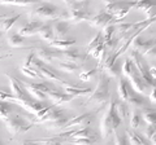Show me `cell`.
Listing matches in <instances>:
<instances>
[{"instance_id": "obj_36", "label": "cell", "mask_w": 156, "mask_h": 145, "mask_svg": "<svg viewBox=\"0 0 156 145\" xmlns=\"http://www.w3.org/2000/svg\"><path fill=\"white\" fill-rule=\"evenodd\" d=\"M103 72L108 76V78H117L120 75V65L119 62H115L113 65H111L107 69H103Z\"/></svg>"}, {"instance_id": "obj_31", "label": "cell", "mask_w": 156, "mask_h": 145, "mask_svg": "<svg viewBox=\"0 0 156 145\" xmlns=\"http://www.w3.org/2000/svg\"><path fill=\"white\" fill-rule=\"evenodd\" d=\"M8 44L11 47H22L23 44H25V38L18 35V34H12V35L8 36Z\"/></svg>"}, {"instance_id": "obj_18", "label": "cell", "mask_w": 156, "mask_h": 145, "mask_svg": "<svg viewBox=\"0 0 156 145\" xmlns=\"http://www.w3.org/2000/svg\"><path fill=\"white\" fill-rule=\"evenodd\" d=\"M126 139H128L129 145H151L142 135H139L138 132L133 131V130L126 131Z\"/></svg>"}, {"instance_id": "obj_37", "label": "cell", "mask_w": 156, "mask_h": 145, "mask_svg": "<svg viewBox=\"0 0 156 145\" xmlns=\"http://www.w3.org/2000/svg\"><path fill=\"white\" fill-rule=\"evenodd\" d=\"M11 117V106L8 103H4V101H0V119L7 120Z\"/></svg>"}, {"instance_id": "obj_27", "label": "cell", "mask_w": 156, "mask_h": 145, "mask_svg": "<svg viewBox=\"0 0 156 145\" xmlns=\"http://www.w3.org/2000/svg\"><path fill=\"white\" fill-rule=\"evenodd\" d=\"M134 8L138 9V11H140V12H143V13H147V14H148V18L155 17V16H151V11H154V9H155V3H150V2H138V3H135Z\"/></svg>"}, {"instance_id": "obj_11", "label": "cell", "mask_w": 156, "mask_h": 145, "mask_svg": "<svg viewBox=\"0 0 156 145\" xmlns=\"http://www.w3.org/2000/svg\"><path fill=\"white\" fill-rule=\"evenodd\" d=\"M89 23L95 29H104L105 26H108L109 23H113V17L109 16V14L105 12H101L99 14H96V16L91 17Z\"/></svg>"}, {"instance_id": "obj_19", "label": "cell", "mask_w": 156, "mask_h": 145, "mask_svg": "<svg viewBox=\"0 0 156 145\" xmlns=\"http://www.w3.org/2000/svg\"><path fill=\"white\" fill-rule=\"evenodd\" d=\"M76 44V39H66V38H61V39H57V38H53V40L50 43V46L52 48H56V49H61V51H66L69 49L72 46Z\"/></svg>"}, {"instance_id": "obj_30", "label": "cell", "mask_w": 156, "mask_h": 145, "mask_svg": "<svg viewBox=\"0 0 156 145\" xmlns=\"http://www.w3.org/2000/svg\"><path fill=\"white\" fill-rule=\"evenodd\" d=\"M144 99L140 95H138V93H135L134 91H131V93L129 95V99H128V101H126V104H130V105H134V106H143L144 105Z\"/></svg>"}, {"instance_id": "obj_14", "label": "cell", "mask_w": 156, "mask_h": 145, "mask_svg": "<svg viewBox=\"0 0 156 145\" xmlns=\"http://www.w3.org/2000/svg\"><path fill=\"white\" fill-rule=\"evenodd\" d=\"M43 25L42 21H38V20H33L30 21L29 23H26V25H23L21 29L18 30V35L21 36H30V35H34V34H37L38 30L41 29V26Z\"/></svg>"}, {"instance_id": "obj_24", "label": "cell", "mask_w": 156, "mask_h": 145, "mask_svg": "<svg viewBox=\"0 0 156 145\" xmlns=\"http://www.w3.org/2000/svg\"><path fill=\"white\" fill-rule=\"evenodd\" d=\"M142 118L146 123L148 126H155L156 123V113H155V109H151V108H143L142 112Z\"/></svg>"}, {"instance_id": "obj_42", "label": "cell", "mask_w": 156, "mask_h": 145, "mask_svg": "<svg viewBox=\"0 0 156 145\" xmlns=\"http://www.w3.org/2000/svg\"><path fill=\"white\" fill-rule=\"evenodd\" d=\"M96 71H98V69H91V70H89V71L81 72V74H80V79H81V80H83V82L90 80L92 76L96 74Z\"/></svg>"}, {"instance_id": "obj_35", "label": "cell", "mask_w": 156, "mask_h": 145, "mask_svg": "<svg viewBox=\"0 0 156 145\" xmlns=\"http://www.w3.org/2000/svg\"><path fill=\"white\" fill-rule=\"evenodd\" d=\"M29 86H30L31 88L39 91V92L44 93V95H47L48 92H51V91L55 89L52 86H50L48 83H44V82H43V83H29Z\"/></svg>"}, {"instance_id": "obj_41", "label": "cell", "mask_w": 156, "mask_h": 145, "mask_svg": "<svg viewBox=\"0 0 156 145\" xmlns=\"http://www.w3.org/2000/svg\"><path fill=\"white\" fill-rule=\"evenodd\" d=\"M66 122H68V119L66 118H64V117H61L60 119H57V120H55V122H51L50 124L47 126L48 128H64L65 127V124H66Z\"/></svg>"}, {"instance_id": "obj_15", "label": "cell", "mask_w": 156, "mask_h": 145, "mask_svg": "<svg viewBox=\"0 0 156 145\" xmlns=\"http://www.w3.org/2000/svg\"><path fill=\"white\" fill-rule=\"evenodd\" d=\"M47 99H50L52 101L53 106H57V105H62V104H66L69 103V101H72L74 97H72V96H68L65 93H61V92H57L56 89L51 91V92H48L46 95Z\"/></svg>"}, {"instance_id": "obj_17", "label": "cell", "mask_w": 156, "mask_h": 145, "mask_svg": "<svg viewBox=\"0 0 156 145\" xmlns=\"http://www.w3.org/2000/svg\"><path fill=\"white\" fill-rule=\"evenodd\" d=\"M92 89L94 88H81V87H76V86H70L69 83L64 84V91H65V95L68 96H72V97H76V96H86V95H91Z\"/></svg>"}, {"instance_id": "obj_9", "label": "cell", "mask_w": 156, "mask_h": 145, "mask_svg": "<svg viewBox=\"0 0 156 145\" xmlns=\"http://www.w3.org/2000/svg\"><path fill=\"white\" fill-rule=\"evenodd\" d=\"M94 113H85V114H81L78 117L72 118L70 120H68L66 124H65V130H76V128H82V127H87V124H90V118Z\"/></svg>"}, {"instance_id": "obj_22", "label": "cell", "mask_w": 156, "mask_h": 145, "mask_svg": "<svg viewBox=\"0 0 156 145\" xmlns=\"http://www.w3.org/2000/svg\"><path fill=\"white\" fill-rule=\"evenodd\" d=\"M115 110H116V114L121 120H125L129 118V114H130V108L126 103H122V101H117L116 100V104H115Z\"/></svg>"}, {"instance_id": "obj_16", "label": "cell", "mask_w": 156, "mask_h": 145, "mask_svg": "<svg viewBox=\"0 0 156 145\" xmlns=\"http://www.w3.org/2000/svg\"><path fill=\"white\" fill-rule=\"evenodd\" d=\"M131 91L133 89H131L128 79H125L124 76H121L120 80H119V86H117V93H119V97L121 99L122 103H126V101H128Z\"/></svg>"}, {"instance_id": "obj_20", "label": "cell", "mask_w": 156, "mask_h": 145, "mask_svg": "<svg viewBox=\"0 0 156 145\" xmlns=\"http://www.w3.org/2000/svg\"><path fill=\"white\" fill-rule=\"evenodd\" d=\"M68 29H69V23L65 22V21H56L52 26V30H53V36L57 38V39H61L64 38L68 32Z\"/></svg>"}, {"instance_id": "obj_50", "label": "cell", "mask_w": 156, "mask_h": 145, "mask_svg": "<svg viewBox=\"0 0 156 145\" xmlns=\"http://www.w3.org/2000/svg\"><path fill=\"white\" fill-rule=\"evenodd\" d=\"M0 38H2V32H0Z\"/></svg>"}, {"instance_id": "obj_13", "label": "cell", "mask_w": 156, "mask_h": 145, "mask_svg": "<svg viewBox=\"0 0 156 145\" xmlns=\"http://www.w3.org/2000/svg\"><path fill=\"white\" fill-rule=\"evenodd\" d=\"M35 57L39 60V61H42L43 64H51V62L57 59L58 56H60V53H57V52H52L50 49H46V48H38V49H35Z\"/></svg>"}, {"instance_id": "obj_2", "label": "cell", "mask_w": 156, "mask_h": 145, "mask_svg": "<svg viewBox=\"0 0 156 145\" xmlns=\"http://www.w3.org/2000/svg\"><path fill=\"white\" fill-rule=\"evenodd\" d=\"M108 100H109V78L101 71L99 74V79H98L96 87L92 89L91 95L87 97L85 104L96 103V104L104 105Z\"/></svg>"}, {"instance_id": "obj_44", "label": "cell", "mask_w": 156, "mask_h": 145, "mask_svg": "<svg viewBox=\"0 0 156 145\" xmlns=\"http://www.w3.org/2000/svg\"><path fill=\"white\" fill-rule=\"evenodd\" d=\"M0 4H5V5H18V7H30V5H35L37 3L34 2H23V3H18V2H0Z\"/></svg>"}, {"instance_id": "obj_25", "label": "cell", "mask_w": 156, "mask_h": 145, "mask_svg": "<svg viewBox=\"0 0 156 145\" xmlns=\"http://www.w3.org/2000/svg\"><path fill=\"white\" fill-rule=\"evenodd\" d=\"M27 143L33 145H65L61 139L50 137V139H39V140H27Z\"/></svg>"}, {"instance_id": "obj_4", "label": "cell", "mask_w": 156, "mask_h": 145, "mask_svg": "<svg viewBox=\"0 0 156 145\" xmlns=\"http://www.w3.org/2000/svg\"><path fill=\"white\" fill-rule=\"evenodd\" d=\"M155 40H148L143 39L142 36H136L135 39L131 42L133 44V49L136 51L139 55H142L144 57H155Z\"/></svg>"}, {"instance_id": "obj_8", "label": "cell", "mask_w": 156, "mask_h": 145, "mask_svg": "<svg viewBox=\"0 0 156 145\" xmlns=\"http://www.w3.org/2000/svg\"><path fill=\"white\" fill-rule=\"evenodd\" d=\"M128 82H129V84L131 87V89H133L135 93H138V95L140 93V96L144 95V93H150L151 88H154V87H151V86H148L147 83H146V82L140 78L138 74L130 76V78L128 79Z\"/></svg>"}, {"instance_id": "obj_3", "label": "cell", "mask_w": 156, "mask_h": 145, "mask_svg": "<svg viewBox=\"0 0 156 145\" xmlns=\"http://www.w3.org/2000/svg\"><path fill=\"white\" fill-rule=\"evenodd\" d=\"M33 122H29L25 118H22L21 115H16V117L12 118L9 117V119L7 120V128L12 135L26 132L33 127Z\"/></svg>"}, {"instance_id": "obj_38", "label": "cell", "mask_w": 156, "mask_h": 145, "mask_svg": "<svg viewBox=\"0 0 156 145\" xmlns=\"http://www.w3.org/2000/svg\"><path fill=\"white\" fill-rule=\"evenodd\" d=\"M101 43H104V40H103V36H101V34H98V35L94 38V39L91 40V43L89 46H87V48H86V55H89V53L94 49V48H96L99 44H101Z\"/></svg>"}, {"instance_id": "obj_39", "label": "cell", "mask_w": 156, "mask_h": 145, "mask_svg": "<svg viewBox=\"0 0 156 145\" xmlns=\"http://www.w3.org/2000/svg\"><path fill=\"white\" fill-rule=\"evenodd\" d=\"M156 130H155V126H148L147 130H146L144 132V139L146 140H150V141H152V145L156 144Z\"/></svg>"}, {"instance_id": "obj_34", "label": "cell", "mask_w": 156, "mask_h": 145, "mask_svg": "<svg viewBox=\"0 0 156 145\" xmlns=\"http://www.w3.org/2000/svg\"><path fill=\"white\" fill-rule=\"evenodd\" d=\"M21 17L20 14H17V16H13V17H7L4 21H2V25H0V27H2V31H9L12 29V26L14 25V23L17 22V20Z\"/></svg>"}, {"instance_id": "obj_10", "label": "cell", "mask_w": 156, "mask_h": 145, "mask_svg": "<svg viewBox=\"0 0 156 145\" xmlns=\"http://www.w3.org/2000/svg\"><path fill=\"white\" fill-rule=\"evenodd\" d=\"M14 103L18 104L20 106H22L23 109H26L27 112L34 113V114L39 113L43 108H46V106H43V104H42V103H39V101H35V100H33V99H30V97H27V99H22V100L14 99Z\"/></svg>"}, {"instance_id": "obj_12", "label": "cell", "mask_w": 156, "mask_h": 145, "mask_svg": "<svg viewBox=\"0 0 156 145\" xmlns=\"http://www.w3.org/2000/svg\"><path fill=\"white\" fill-rule=\"evenodd\" d=\"M60 56L64 57L65 61L68 62H72V64H81V62H83L86 60L87 55L86 53H81L78 51H74V49H66V51H61L60 52Z\"/></svg>"}, {"instance_id": "obj_33", "label": "cell", "mask_w": 156, "mask_h": 145, "mask_svg": "<svg viewBox=\"0 0 156 145\" xmlns=\"http://www.w3.org/2000/svg\"><path fill=\"white\" fill-rule=\"evenodd\" d=\"M98 140V136H91V137H82V139H69L66 141H69L74 145H92Z\"/></svg>"}, {"instance_id": "obj_51", "label": "cell", "mask_w": 156, "mask_h": 145, "mask_svg": "<svg viewBox=\"0 0 156 145\" xmlns=\"http://www.w3.org/2000/svg\"><path fill=\"white\" fill-rule=\"evenodd\" d=\"M0 49H2V47H0Z\"/></svg>"}, {"instance_id": "obj_1", "label": "cell", "mask_w": 156, "mask_h": 145, "mask_svg": "<svg viewBox=\"0 0 156 145\" xmlns=\"http://www.w3.org/2000/svg\"><path fill=\"white\" fill-rule=\"evenodd\" d=\"M115 104H116V99L109 97V105L107 108L103 118H101V122H100V133L103 139H107L109 135H112L121 126V123H122V120L117 117V114H116Z\"/></svg>"}, {"instance_id": "obj_32", "label": "cell", "mask_w": 156, "mask_h": 145, "mask_svg": "<svg viewBox=\"0 0 156 145\" xmlns=\"http://www.w3.org/2000/svg\"><path fill=\"white\" fill-rule=\"evenodd\" d=\"M80 65H76V64H72V62H68V61H64V62H60L57 65V69L62 71V72H68V74H72L76 70H78Z\"/></svg>"}, {"instance_id": "obj_7", "label": "cell", "mask_w": 156, "mask_h": 145, "mask_svg": "<svg viewBox=\"0 0 156 145\" xmlns=\"http://www.w3.org/2000/svg\"><path fill=\"white\" fill-rule=\"evenodd\" d=\"M5 75H7V78L9 79V84H11V89H12V96H14V97L18 99V100L27 99L29 95H27V92L25 91V87H23L22 82L16 79L11 74H8V72H7Z\"/></svg>"}, {"instance_id": "obj_43", "label": "cell", "mask_w": 156, "mask_h": 145, "mask_svg": "<svg viewBox=\"0 0 156 145\" xmlns=\"http://www.w3.org/2000/svg\"><path fill=\"white\" fill-rule=\"evenodd\" d=\"M21 72H22L23 75L29 76V78H33V79L41 78V75H39L37 71H34V70H31V69H26V67H21Z\"/></svg>"}, {"instance_id": "obj_48", "label": "cell", "mask_w": 156, "mask_h": 145, "mask_svg": "<svg viewBox=\"0 0 156 145\" xmlns=\"http://www.w3.org/2000/svg\"><path fill=\"white\" fill-rule=\"evenodd\" d=\"M5 16H0V22H2V21H4V20H5Z\"/></svg>"}, {"instance_id": "obj_26", "label": "cell", "mask_w": 156, "mask_h": 145, "mask_svg": "<svg viewBox=\"0 0 156 145\" xmlns=\"http://www.w3.org/2000/svg\"><path fill=\"white\" fill-rule=\"evenodd\" d=\"M122 74H124L125 79H129L130 76L138 74V72H136V69L133 65V62H131L129 59H126L125 62H124V65H122Z\"/></svg>"}, {"instance_id": "obj_45", "label": "cell", "mask_w": 156, "mask_h": 145, "mask_svg": "<svg viewBox=\"0 0 156 145\" xmlns=\"http://www.w3.org/2000/svg\"><path fill=\"white\" fill-rule=\"evenodd\" d=\"M115 145H129L125 135H115Z\"/></svg>"}, {"instance_id": "obj_46", "label": "cell", "mask_w": 156, "mask_h": 145, "mask_svg": "<svg viewBox=\"0 0 156 145\" xmlns=\"http://www.w3.org/2000/svg\"><path fill=\"white\" fill-rule=\"evenodd\" d=\"M34 57H35V55L34 53H30L26 59H25V62H23V66L22 67H26V69H30V65H31V62L34 60Z\"/></svg>"}, {"instance_id": "obj_49", "label": "cell", "mask_w": 156, "mask_h": 145, "mask_svg": "<svg viewBox=\"0 0 156 145\" xmlns=\"http://www.w3.org/2000/svg\"><path fill=\"white\" fill-rule=\"evenodd\" d=\"M22 145H33V144H30V143H27V141H23V144Z\"/></svg>"}, {"instance_id": "obj_6", "label": "cell", "mask_w": 156, "mask_h": 145, "mask_svg": "<svg viewBox=\"0 0 156 145\" xmlns=\"http://www.w3.org/2000/svg\"><path fill=\"white\" fill-rule=\"evenodd\" d=\"M92 17V14L90 12H87L86 9L85 11H66L60 13V17L58 20L60 21H72L73 23L77 22H83V21H90Z\"/></svg>"}, {"instance_id": "obj_40", "label": "cell", "mask_w": 156, "mask_h": 145, "mask_svg": "<svg viewBox=\"0 0 156 145\" xmlns=\"http://www.w3.org/2000/svg\"><path fill=\"white\" fill-rule=\"evenodd\" d=\"M140 126V114L138 112H133V115L130 118V127L133 130L139 128Z\"/></svg>"}, {"instance_id": "obj_5", "label": "cell", "mask_w": 156, "mask_h": 145, "mask_svg": "<svg viewBox=\"0 0 156 145\" xmlns=\"http://www.w3.org/2000/svg\"><path fill=\"white\" fill-rule=\"evenodd\" d=\"M31 16L46 18V20H58L60 12H58V8L52 5V4L42 3V4H39V5H37L35 9H33Z\"/></svg>"}, {"instance_id": "obj_23", "label": "cell", "mask_w": 156, "mask_h": 145, "mask_svg": "<svg viewBox=\"0 0 156 145\" xmlns=\"http://www.w3.org/2000/svg\"><path fill=\"white\" fill-rule=\"evenodd\" d=\"M38 34L41 35V38L43 40H46L48 43H51L53 40V30H52V25L50 23H43L41 26V29L38 30Z\"/></svg>"}, {"instance_id": "obj_47", "label": "cell", "mask_w": 156, "mask_h": 145, "mask_svg": "<svg viewBox=\"0 0 156 145\" xmlns=\"http://www.w3.org/2000/svg\"><path fill=\"white\" fill-rule=\"evenodd\" d=\"M155 87H154V88H151V91H150V99L151 100H152V103H155Z\"/></svg>"}, {"instance_id": "obj_29", "label": "cell", "mask_w": 156, "mask_h": 145, "mask_svg": "<svg viewBox=\"0 0 156 145\" xmlns=\"http://www.w3.org/2000/svg\"><path fill=\"white\" fill-rule=\"evenodd\" d=\"M65 4L69 8L68 11H85L90 5L89 2H72V0H66Z\"/></svg>"}, {"instance_id": "obj_21", "label": "cell", "mask_w": 156, "mask_h": 145, "mask_svg": "<svg viewBox=\"0 0 156 145\" xmlns=\"http://www.w3.org/2000/svg\"><path fill=\"white\" fill-rule=\"evenodd\" d=\"M62 117V112L60 109H57L56 106H51V109L48 110V113L44 115L43 118H41L39 120H37V123H41V122H47V123H51V122H55V120L60 119Z\"/></svg>"}, {"instance_id": "obj_28", "label": "cell", "mask_w": 156, "mask_h": 145, "mask_svg": "<svg viewBox=\"0 0 156 145\" xmlns=\"http://www.w3.org/2000/svg\"><path fill=\"white\" fill-rule=\"evenodd\" d=\"M90 53L95 57L96 60H99L100 65H101L104 62L105 57H107V49H105V47H104V43H101V44H99L96 48H94V49H92Z\"/></svg>"}, {"instance_id": "obj_52", "label": "cell", "mask_w": 156, "mask_h": 145, "mask_svg": "<svg viewBox=\"0 0 156 145\" xmlns=\"http://www.w3.org/2000/svg\"><path fill=\"white\" fill-rule=\"evenodd\" d=\"M0 145H2V143H0Z\"/></svg>"}]
</instances>
